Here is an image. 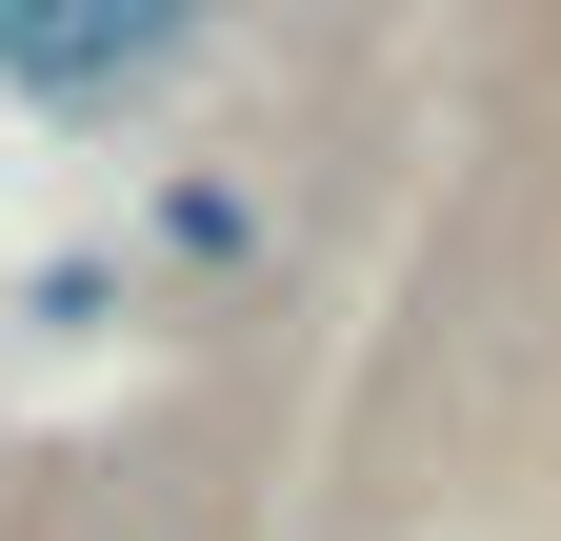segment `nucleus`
Masks as SVG:
<instances>
[{
    "mask_svg": "<svg viewBox=\"0 0 561 541\" xmlns=\"http://www.w3.org/2000/svg\"><path fill=\"white\" fill-rule=\"evenodd\" d=\"M201 0H0V81L21 101H121V81H161Z\"/></svg>",
    "mask_w": 561,
    "mask_h": 541,
    "instance_id": "nucleus-1",
    "label": "nucleus"
}]
</instances>
